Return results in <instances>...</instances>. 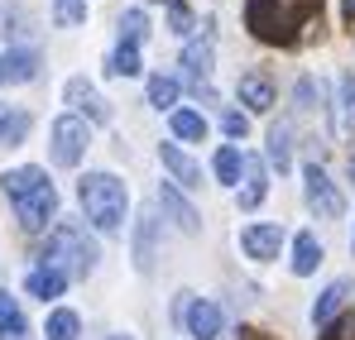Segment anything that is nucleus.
Masks as SVG:
<instances>
[{
	"label": "nucleus",
	"instance_id": "f257e3e1",
	"mask_svg": "<svg viewBox=\"0 0 355 340\" xmlns=\"http://www.w3.org/2000/svg\"><path fill=\"white\" fill-rule=\"evenodd\" d=\"M0 182H5V197H10V206H15V216H19L24 230H44L58 216V192L44 177V168H15V172H5Z\"/></svg>",
	"mask_w": 355,
	"mask_h": 340
},
{
	"label": "nucleus",
	"instance_id": "f03ea898",
	"mask_svg": "<svg viewBox=\"0 0 355 340\" xmlns=\"http://www.w3.org/2000/svg\"><path fill=\"white\" fill-rule=\"evenodd\" d=\"M77 202L87 211V221L96 230H120L125 226V211H130V192L116 172H87L77 182Z\"/></svg>",
	"mask_w": 355,
	"mask_h": 340
},
{
	"label": "nucleus",
	"instance_id": "7ed1b4c3",
	"mask_svg": "<svg viewBox=\"0 0 355 340\" xmlns=\"http://www.w3.org/2000/svg\"><path fill=\"white\" fill-rule=\"evenodd\" d=\"M44 264H53V269H62V274H92L96 269V244L87 240V230L77 226H53V235H49V244H44V254H39Z\"/></svg>",
	"mask_w": 355,
	"mask_h": 340
},
{
	"label": "nucleus",
	"instance_id": "20e7f679",
	"mask_svg": "<svg viewBox=\"0 0 355 340\" xmlns=\"http://www.w3.org/2000/svg\"><path fill=\"white\" fill-rule=\"evenodd\" d=\"M245 29L259 39V44H293V15L284 10V0H245Z\"/></svg>",
	"mask_w": 355,
	"mask_h": 340
},
{
	"label": "nucleus",
	"instance_id": "39448f33",
	"mask_svg": "<svg viewBox=\"0 0 355 340\" xmlns=\"http://www.w3.org/2000/svg\"><path fill=\"white\" fill-rule=\"evenodd\" d=\"M49 139H53V163L58 168H77L82 154H87V144H92V129H87L82 115H58L53 129H49Z\"/></svg>",
	"mask_w": 355,
	"mask_h": 340
},
{
	"label": "nucleus",
	"instance_id": "423d86ee",
	"mask_svg": "<svg viewBox=\"0 0 355 340\" xmlns=\"http://www.w3.org/2000/svg\"><path fill=\"white\" fill-rule=\"evenodd\" d=\"M302 177H307V206H312L322 221H336V216L346 211V202H341L336 182H331L327 172L317 168V163H307V168H302Z\"/></svg>",
	"mask_w": 355,
	"mask_h": 340
},
{
	"label": "nucleus",
	"instance_id": "0eeeda50",
	"mask_svg": "<svg viewBox=\"0 0 355 340\" xmlns=\"http://www.w3.org/2000/svg\"><path fill=\"white\" fill-rule=\"evenodd\" d=\"M62 96H67V106H72V111H82L87 120H96V125H106V120H111V101H106L87 77H72V82L62 87Z\"/></svg>",
	"mask_w": 355,
	"mask_h": 340
},
{
	"label": "nucleus",
	"instance_id": "6e6552de",
	"mask_svg": "<svg viewBox=\"0 0 355 340\" xmlns=\"http://www.w3.org/2000/svg\"><path fill=\"white\" fill-rule=\"evenodd\" d=\"M240 249H245L250 259L269 264V259H279V249H284V230L279 226H245L240 230Z\"/></svg>",
	"mask_w": 355,
	"mask_h": 340
},
{
	"label": "nucleus",
	"instance_id": "1a4fd4ad",
	"mask_svg": "<svg viewBox=\"0 0 355 340\" xmlns=\"http://www.w3.org/2000/svg\"><path fill=\"white\" fill-rule=\"evenodd\" d=\"M182 321H187V336H192V340H216V336H221V307L207 302V297L187 302Z\"/></svg>",
	"mask_w": 355,
	"mask_h": 340
},
{
	"label": "nucleus",
	"instance_id": "9d476101",
	"mask_svg": "<svg viewBox=\"0 0 355 340\" xmlns=\"http://www.w3.org/2000/svg\"><path fill=\"white\" fill-rule=\"evenodd\" d=\"M240 106H250V111H269L274 106V82H269V72L264 67H250L245 77H240Z\"/></svg>",
	"mask_w": 355,
	"mask_h": 340
},
{
	"label": "nucleus",
	"instance_id": "9b49d317",
	"mask_svg": "<svg viewBox=\"0 0 355 340\" xmlns=\"http://www.w3.org/2000/svg\"><path fill=\"white\" fill-rule=\"evenodd\" d=\"M39 77V53L34 48H5L0 53V82L19 87V82H34Z\"/></svg>",
	"mask_w": 355,
	"mask_h": 340
},
{
	"label": "nucleus",
	"instance_id": "f8f14e48",
	"mask_svg": "<svg viewBox=\"0 0 355 340\" xmlns=\"http://www.w3.org/2000/svg\"><path fill=\"white\" fill-rule=\"evenodd\" d=\"M159 202H164V211L178 221V230H187V235H197V230H202V216L182 202V192H178V187H168V182H164V187H159Z\"/></svg>",
	"mask_w": 355,
	"mask_h": 340
},
{
	"label": "nucleus",
	"instance_id": "ddd939ff",
	"mask_svg": "<svg viewBox=\"0 0 355 340\" xmlns=\"http://www.w3.org/2000/svg\"><path fill=\"white\" fill-rule=\"evenodd\" d=\"M159 159H164V168L173 172V182H182V187H197V182H202V168H197L178 144H159Z\"/></svg>",
	"mask_w": 355,
	"mask_h": 340
},
{
	"label": "nucleus",
	"instance_id": "4468645a",
	"mask_svg": "<svg viewBox=\"0 0 355 340\" xmlns=\"http://www.w3.org/2000/svg\"><path fill=\"white\" fill-rule=\"evenodd\" d=\"M269 192V177H264V163L245 154V192H240V211H254Z\"/></svg>",
	"mask_w": 355,
	"mask_h": 340
},
{
	"label": "nucleus",
	"instance_id": "2eb2a0df",
	"mask_svg": "<svg viewBox=\"0 0 355 340\" xmlns=\"http://www.w3.org/2000/svg\"><path fill=\"white\" fill-rule=\"evenodd\" d=\"M135 269H139V274L154 269V216H149V211L135 221Z\"/></svg>",
	"mask_w": 355,
	"mask_h": 340
},
{
	"label": "nucleus",
	"instance_id": "dca6fc26",
	"mask_svg": "<svg viewBox=\"0 0 355 340\" xmlns=\"http://www.w3.org/2000/svg\"><path fill=\"white\" fill-rule=\"evenodd\" d=\"M62 283H67V274H62V269H53V264H39V269L24 278V287H29L34 297H44V302H49V297H58Z\"/></svg>",
	"mask_w": 355,
	"mask_h": 340
},
{
	"label": "nucleus",
	"instance_id": "f3484780",
	"mask_svg": "<svg viewBox=\"0 0 355 340\" xmlns=\"http://www.w3.org/2000/svg\"><path fill=\"white\" fill-rule=\"evenodd\" d=\"M0 340H29V326H24V312L10 292H0Z\"/></svg>",
	"mask_w": 355,
	"mask_h": 340
},
{
	"label": "nucleus",
	"instance_id": "a211bd4d",
	"mask_svg": "<svg viewBox=\"0 0 355 340\" xmlns=\"http://www.w3.org/2000/svg\"><path fill=\"white\" fill-rule=\"evenodd\" d=\"M317 264H322V244H317V235H312V230H302V235L293 240V274L307 278Z\"/></svg>",
	"mask_w": 355,
	"mask_h": 340
},
{
	"label": "nucleus",
	"instance_id": "6ab92c4d",
	"mask_svg": "<svg viewBox=\"0 0 355 340\" xmlns=\"http://www.w3.org/2000/svg\"><path fill=\"white\" fill-rule=\"evenodd\" d=\"M351 297V283H331L317 302H312V321H322V326H331V316L341 312V302Z\"/></svg>",
	"mask_w": 355,
	"mask_h": 340
},
{
	"label": "nucleus",
	"instance_id": "aec40b11",
	"mask_svg": "<svg viewBox=\"0 0 355 340\" xmlns=\"http://www.w3.org/2000/svg\"><path fill=\"white\" fill-rule=\"evenodd\" d=\"M24 134H29V111H10V106H0V149L10 144H24Z\"/></svg>",
	"mask_w": 355,
	"mask_h": 340
},
{
	"label": "nucleus",
	"instance_id": "412c9836",
	"mask_svg": "<svg viewBox=\"0 0 355 340\" xmlns=\"http://www.w3.org/2000/svg\"><path fill=\"white\" fill-rule=\"evenodd\" d=\"M182 67L197 77V91H202V82H207V72H211V39H202V44H187V53H182Z\"/></svg>",
	"mask_w": 355,
	"mask_h": 340
},
{
	"label": "nucleus",
	"instance_id": "4be33fe9",
	"mask_svg": "<svg viewBox=\"0 0 355 340\" xmlns=\"http://www.w3.org/2000/svg\"><path fill=\"white\" fill-rule=\"evenodd\" d=\"M269 163L279 172H288L293 168V149H288V125H274L269 129Z\"/></svg>",
	"mask_w": 355,
	"mask_h": 340
},
{
	"label": "nucleus",
	"instance_id": "5701e85b",
	"mask_svg": "<svg viewBox=\"0 0 355 340\" xmlns=\"http://www.w3.org/2000/svg\"><path fill=\"white\" fill-rule=\"evenodd\" d=\"M49 340H77V331H82V321H77V312H67V307H58V312H49Z\"/></svg>",
	"mask_w": 355,
	"mask_h": 340
},
{
	"label": "nucleus",
	"instance_id": "b1692460",
	"mask_svg": "<svg viewBox=\"0 0 355 340\" xmlns=\"http://www.w3.org/2000/svg\"><path fill=\"white\" fill-rule=\"evenodd\" d=\"M144 34H149V19H144L139 5H130V10L120 15V44H139Z\"/></svg>",
	"mask_w": 355,
	"mask_h": 340
},
{
	"label": "nucleus",
	"instance_id": "393cba45",
	"mask_svg": "<svg viewBox=\"0 0 355 340\" xmlns=\"http://www.w3.org/2000/svg\"><path fill=\"white\" fill-rule=\"evenodd\" d=\"M173 134H178V139H207V115L173 111Z\"/></svg>",
	"mask_w": 355,
	"mask_h": 340
},
{
	"label": "nucleus",
	"instance_id": "a878e982",
	"mask_svg": "<svg viewBox=\"0 0 355 340\" xmlns=\"http://www.w3.org/2000/svg\"><path fill=\"white\" fill-rule=\"evenodd\" d=\"M111 72L116 77H139L144 67H139V44H120L116 53H111Z\"/></svg>",
	"mask_w": 355,
	"mask_h": 340
},
{
	"label": "nucleus",
	"instance_id": "bb28decb",
	"mask_svg": "<svg viewBox=\"0 0 355 340\" xmlns=\"http://www.w3.org/2000/svg\"><path fill=\"white\" fill-rule=\"evenodd\" d=\"M211 168H216V177H221V182H240V168H245V154L226 144V149H216V163H211Z\"/></svg>",
	"mask_w": 355,
	"mask_h": 340
},
{
	"label": "nucleus",
	"instance_id": "cd10ccee",
	"mask_svg": "<svg viewBox=\"0 0 355 340\" xmlns=\"http://www.w3.org/2000/svg\"><path fill=\"white\" fill-rule=\"evenodd\" d=\"M149 106H159V111H168V106H178V82L173 77H149Z\"/></svg>",
	"mask_w": 355,
	"mask_h": 340
},
{
	"label": "nucleus",
	"instance_id": "c85d7f7f",
	"mask_svg": "<svg viewBox=\"0 0 355 340\" xmlns=\"http://www.w3.org/2000/svg\"><path fill=\"white\" fill-rule=\"evenodd\" d=\"M53 19H58L62 29L87 24V0H53Z\"/></svg>",
	"mask_w": 355,
	"mask_h": 340
},
{
	"label": "nucleus",
	"instance_id": "c756f323",
	"mask_svg": "<svg viewBox=\"0 0 355 340\" xmlns=\"http://www.w3.org/2000/svg\"><path fill=\"white\" fill-rule=\"evenodd\" d=\"M288 15H293V29H307V24L322 15V0H293V10H288Z\"/></svg>",
	"mask_w": 355,
	"mask_h": 340
},
{
	"label": "nucleus",
	"instance_id": "7c9ffc66",
	"mask_svg": "<svg viewBox=\"0 0 355 340\" xmlns=\"http://www.w3.org/2000/svg\"><path fill=\"white\" fill-rule=\"evenodd\" d=\"M341 111H346V129H355V72L341 77Z\"/></svg>",
	"mask_w": 355,
	"mask_h": 340
},
{
	"label": "nucleus",
	"instance_id": "2f4dec72",
	"mask_svg": "<svg viewBox=\"0 0 355 340\" xmlns=\"http://www.w3.org/2000/svg\"><path fill=\"white\" fill-rule=\"evenodd\" d=\"M322 340H355V312L336 316V321L327 326V336H322Z\"/></svg>",
	"mask_w": 355,
	"mask_h": 340
},
{
	"label": "nucleus",
	"instance_id": "473e14b6",
	"mask_svg": "<svg viewBox=\"0 0 355 340\" xmlns=\"http://www.w3.org/2000/svg\"><path fill=\"white\" fill-rule=\"evenodd\" d=\"M168 24H173V34H192V10H187L182 0L168 5Z\"/></svg>",
	"mask_w": 355,
	"mask_h": 340
},
{
	"label": "nucleus",
	"instance_id": "72a5a7b5",
	"mask_svg": "<svg viewBox=\"0 0 355 340\" xmlns=\"http://www.w3.org/2000/svg\"><path fill=\"white\" fill-rule=\"evenodd\" d=\"M221 129H226L231 139H245V134H250V120H245L240 111H226L221 115Z\"/></svg>",
	"mask_w": 355,
	"mask_h": 340
},
{
	"label": "nucleus",
	"instance_id": "f704fd0d",
	"mask_svg": "<svg viewBox=\"0 0 355 340\" xmlns=\"http://www.w3.org/2000/svg\"><path fill=\"white\" fill-rule=\"evenodd\" d=\"M341 15H346V24H355V0H341Z\"/></svg>",
	"mask_w": 355,
	"mask_h": 340
},
{
	"label": "nucleus",
	"instance_id": "c9c22d12",
	"mask_svg": "<svg viewBox=\"0 0 355 340\" xmlns=\"http://www.w3.org/2000/svg\"><path fill=\"white\" fill-rule=\"evenodd\" d=\"M240 340H269L264 331H240Z\"/></svg>",
	"mask_w": 355,
	"mask_h": 340
},
{
	"label": "nucleus",
	"instance_id": "e433bc0d",
	"mask_svg": "<svg viewBox=\"0 0 355 340\" xmlns=\"http://www.w3.org/2000/svg\"><path fill=\"white\" fill-rule=\"evenodd\" d=\"M351 182H355V154H351Z\"/></svg>",
	"mask_w": 355,
	"mask_h": 340
},
{
	"label": "nucleus",
	"instance_id": "4c0bfd02",
	"mask_svg": "<svg viewBox=\"0 0 355 340\" xmlns=\"http://www.w3.org/2000/svg\"><path fill=\"white\" fill-rule=\"evenodd\" d=\"M111 340H130V336H111Z\"/></svg>",
	"mask_w": 355,
	"mask_h": 340
}]
</instances>
